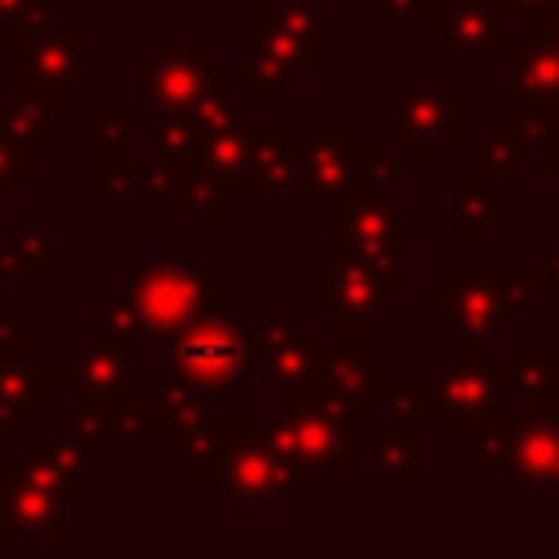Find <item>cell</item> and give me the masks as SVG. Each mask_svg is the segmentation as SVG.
Here are the masks:
<instances>
[{
    "label": "cell",
    "instance_id": "cell-1",
    "mask_svg": "<svg viewBox=\"0 0 559 559\" xmlns=\"http://www.w3.org/2000/svg\"><path fill=\"white\" fill-rule=\"evenodd\" d=\"M546 301L537 262H454L428 284V319L445 323L459 345H502L511 328Z\"/></svg>",
    "mask_w": 559,
    "mask_h": 559
},
{
    "label": "cell",
    "instance_id": "cell-2",
    "mask_svg": "<svg viewBox=\"0 0 559 559\" xmlns=\"http://www.w3.org/2000/svg\"><path fill=\"white\" fill-rule=\"evenodd\" d=\"M223 424V463L210 480V493L236 515V520H266L275 502H306L314 489V472L288 467L271 441L266 424L245 419H218Z\"/></svg>",
    "mask_w": 559,
    "mask_h": 559
},
{
    "label": "cell",
    "instance_id": "cell-3",
    "mask_svg": "<svg viewBox=\"0 0 559 559\" xmlns=\"http://www.w3.org/2000/svg\"><path fill=\"white\" fill-rule=\"evenodd\" d=\"M428 397L437 419L459 441H476L502 424H511V384L502 358H489L480 345H450V354L428 362Z\"/></svg>",
    "mask_w": 559,
    "mask_h": 559
},
{
    "label": "cell",
    "instance_id": "cell-4",
    "mask_svg": "<svg viewBox=\"0 0 559 559\" xmlns=\"http://www.w3.org/2000/svg\"><path fill=\"white\" fill-rule=\"evenodd\" d=\"M472 135V87L463 79H393L389 140L411 162H445Z\"/></svg>",
    "mask_w": 559,
    "mask_h": 559
},
{
    "label": "cell",
    "instance_id": "cell-5",
    "mask_svg": "<svg viewBox=\"0 0 559 559\" xmlns=\"http://www.w3.org/2000/svg\"><path fill=\"white\" fill-rule=\"evenodd\" d=\"M114 288L131 301V310L144 323V336H170L197 314L231 301L227 280H218L210 266L183 262V258H148L135 262L127 280H114Z\"/></svg>",
    "mask_w": 559,
    "mask_h": 559
},
{
    "label": "cell",
    "instance_id": "cell-6",
    "mask_svg": "<svg viewBox=\"0 0 559 559\" xmlns=\"http://www.w3.org/2000/svg\"><path fill=\"white\" fill-rule=\"evenodd\" d=\"M476 459L511 489V498H559V406L533 402L528 419H511L472 441Z\"/></svg>",
    "mask_w": 559,
    "mask_h": 559
},
{
    "label": "cell",
    "instance_id": "cell-7",
    "mask_svg": "<svg viewBox=\"0 0 559 559\" xmlns=\"http://www.w3.org/2000/svg\"><path fill=\"white\" fill-rule=\"evenodd\" d=\"M393 301H397V288L362 258L328 249V258L310 262V314L328 323L336 341L367 345L371 323L389 319Z\"/></svg>",
    "mask_w": 559,
    "mask_h": 559
},
{
    "label": "cell",
    "instance_id": "cell-8",
    "mask_svg": "<svg viewBox=\"0 0 559 559\" xmlns=\"http://www.w3.org/2000/svg\"><path fill=\"white\" fill-rule=\"evenodd\" d=\"M323 336H314V319L293 314L288 301H271V310L249 323V380L271 389V411H284L314 393V358Z\"/></svg>",
    "mask_w": 559,
    "mask_h": 559
},
{
    "label": "cell",
    "instance_id": "cell-9",
    "mask_svg": "<svg viewBox=\"0 0 559 559\" xmlns=\"http://www.w3.org/2000/svg\"><path fill=\"white\" fill-rule=\"evenodd\" d=\"M166 341H170V349H166L170 376L210 397L231 393L240 384V376H249V323H240L227 301L197 314Z\"/></svg>",
    "mask_w": 559,
    "mask_h": 559
},
{
    "label": "cell",
    "instance_id": "cell-10",
    "mask_svg": "<svg viewBox=\"0 0 559 559\" xmlns=\"http://www.w3.org/2000/svg\"><path fill=\"white\" fill-rule=\"evenodd\" d=\"M349 428L354 419L328 406L323 397H301L284 411H271L266 441L288 467H306L328 480H349L354 454H349Z\"/></svg>",
    "mask_w": 559,
    "mask_h": 559
},
{
    "label": "cell",
    "instance_id": "cell-11",
    "mask_svg": "<svg viewBox=\"0 0 559 559\" xmlns=\"http://www.w3.org/2000/svg\"><path fill=\"white\" fill-rule=\"evenodd\" d=\"M428 39L445 48L450 61L459 66H480V61H507L515 48V17L502 9V0H437L428 13Z\"/></svg>",
    "mask_w": 559,
    "mask_h": 559
},
{
    "label": "cell",
    "instance_id": "cell-12",
    "mask_svg": "<svg viewBox=\"0 0 559 559\" xmlns=\"http://www.w3.org/2000/svg\"><path fill=\"white\" fill-rule=\"evenodd\" d=\"M389 358L371 354V345H354V341H336L323 336V349L314 358V397H323L328 406H336L341 415H349L354 424L367 419L384 393H389Z\"/></svg>",
    "mask_w": 559,
    "mask_h": 559
},
{
    "label": "cell",
    "instance_id": "cell-13",
    "mask_svg": "<svg viewBox=\"0 0 559 559\" xmlns=\"http://www.w3.org/2000/svg\"><path fill=\"white\" fill-rule=\"evenodd\" d=\"M214 74H218V57L210 44H166L131 66V100L148 105L153 114L192 109Z\"/></svg>",
    "mask_w": 559,
    "mask_h": 559
},
{
    "label": "cell",
    "instance_id": "cell-14",
    "mask_svg": "<svg viewBox=\"0 0 559 559\" xmlns=\"http://www.w3.org/2000/svg\"><path fill=\"white\" fill-rule=\"evenodd\" d=\"M9 79L13 83H61V87L87 83L92 79V26L44 22L35 35L13 39Z\"/></svg>",
    "mask_w": 559,
    "mask_h": 559
},
{
    "label": "cell",
    "instance_id": "cell-15",
    "mask_svg": "<svg viewBox=\"0 0 559 559\" xmlns=\"http://www.w3.org/2000/svg\"><path fill=\"white\" fill-rule=\"evenodd\" d=\"M354 162H358V140L349 131V122L341 118H323L310 127L306 140H297V166H293V183H288V201H336L349 197L354 188Z\"/></svg>",
    "mask_w": 559,
    "mask_h": 559
},
{
    "label": "cell",
    "instance_id": "cell-16",
    "mask_svg": "<svg viewBox=\"0 0 559 559\" xmlns=\"http://www.w3.org/2000/svg\"><path fill=\"white\" fill-rule=\"evenodd\" d=\"M148 380H153V362L135 354V345H122L96 332L79 336L66 354V384L74 402H109Z\"/></svg>",
    "mask_w": 559,
    "mask_h": 559
},
{
    "label": "cell",
    "instance_id": "cell-17",
    "mask_svg": "<svg viewBox=\"0 0 559 559\" xmlns=\"http://www.w3.org/2000/svg\"><path fill=\"white\" fill-rule=\"evenodd\" d=\"M70 507L57 489L9 467L0 480V542H66L74 533Z\"/></svg>",
    "mask_w": 559,
    "mask_h": 559
},
{
    "label": "cell",
    "instance_id": "cell-18",
    "mask_svg": "<svg viewBox=\"0 0 559 559\" xmlns=\"http://www.w3.org/2000/svg\"><path fill=\"white\" fill-rule=\"evenodd\" d=\"M4 459H9L13 472L57 489L70 502H87L92 498V467H96V459L79 441H70L66 432H57V428L48 437H22V441L9 437V454Z\"/></svg>",
    "mask_w": 559,
    "mask_h": 559
},
{
    "label": "cell",
    "instance_id": "cell-19",
    "mask_svg": "<svg viewBox=\"0 0 559 559\" xmlns=\"http://www.w3.org/2000/svg\"><path fill=\"white\" fill-rule=\"evenodd\" d=\"M411 236V205L393 197H336L328 214V245L336 253Z\"/></svg>",
    "mask_w": 559,
    "mask_h": 559
},
{
    "label": "cell",
    "instance_id": "cell-20",
    "mask_svg": "<svg viewBox=\"0 0 559 559\" xmlns=\"http://www.w3.org/2000/svg\"><path fill=\"white\" fill-rule=\"evenodd\" d=\"M70 114L74 87L61 83H13V92L0 100V127L26 148H39L52 135V127L70 122Z\"/></svg>",
    "mask_w": 559,
    "mask_h": 559
},
{
    "label": "cell",
    "instance_id": "cell-21",
    "mask_svg": "<svg viewBox=\"0 0 559 559\" xmlns=\"http://www.w3.org/2000/svg\"><path fill=\"white\" fill-rule=\"evenodd\" d=\"M66 384V358H0V441L17 437V424L52 397V384Z\"/></svg>",
    "mask_w": 559,
    "mask_h": 559
},
{
    "label": "cell",
    "instance_id": "cell-22",
    "mask_svg": "<svg viewBox=\"0 0 559 559\" xmlns=\"http://www.w3.org/2000/svg\"><path fill=\"white\" fill-rule=\"evenodd\" d=\"M297 166V140L284 118H253L249 122V205L288 197Z\"/></svg>",
    "mask_w": 559,
    "mask_h": 559
},
{
    "label": "cell",
    "instance_id": "cell-23",
    "mask_svg": "<svg viewBox=\"0 0 559 559\" xmlns=\"http://www.w3.org/2000/svg\"><path fill=\"white\" fill-rule=\"evenodd\" d=\"M175 175H179V166L175 162H166V157H148V162H140V157H131V162H122V166H114V170H105V175H96L92 179V201H118V205H153V201H166L170 197V188H175Z\"/></svg>",
    "mask_w": 559,
    "mask_h": 559
},
{
    "label": "cell",
    "instance_id": "cell-24",
    "mask_svg": "<svg viewBox=\"0 0 559 559\" xmlns=\"http://www.w3.org/2000/svg\"><path fill=\"white\" fill-rule=\"evenodd\" d=\"M467 175L480 183L489 179L524 183L533 175V153L515 135V127L502 118V122H489L480 135H467Z\"/></svg>",
    "mask_w": 559,
    "mask_h": 559
},
{
    "label": "cell",
    "instance_id": "cell-25",
    "mask_svg": "<svg viewBox=\"0 0 559 559\" xmlns=\"http://www.w3.org/2000/svg\"><path fill=\"white\" fill-rule=\"evenodd\" d=\"M253 96L245 92V61H218V74L210 79V87L197 96V105L188 109L192 122L201 127V135L214 131H236L253 122Z\"/></svg>",
    "mask_w": 559,
    "mask_h": 559
},
{
    "label": "cell",
    "instance_id": "cell-26",
    "mask_svg": "<svg viewBox=\"0 0 559 559\" xmlns=\"http://www.w3.org/2000/svg\"><path fill=\"white\" fill-rule=\"evenodd\" d=\"M507 358H502V371H507V384H511V397H524V406L533 402H550L559 406V354L528 336V341H507Z\"/></svg>",
    "mask_w": 559,
    "mask_h": 559
},
{
    "label": "cell",
    "instance_id": "cell-27",
    "mask_svg": "<svg viewBox=\"0 0 559 559\" xmlns=\"http://www.w3.org/2000/svg\"><path fill=\"white\" fill-rule=\"evenodd\" d=\"M253 26H271L288 39H297L319 66L332 57V9L319 4H275V0H258L249 9Z\"/></svg>",
    "mask_w": 559,
    "mask_h": 559
},
{
    "label": "cell",
    "instance_id": "cell-28",
    "mask_svg": "<svg viewBox=\"0 0 559 559\" xmlns=\"http://www.w3.org/2000/svg\"><path fill=\"white\" fill-rule=\"evenodd\" d=\"M197 170L210 175L236 205H245L249 201V127L201 135Z\"/></svg>",
    "mask_w": 559,
    "mask_h": 559
},
{
    "label": "cell",
    "instance_id": "cell-29",
    "mask_svg": "<svg viewBox=\"0 0 559 559\" xmlns=\"http://www.w3.org/2000/svg\"><path fill=\"white\" fill-rule=\"evenodd\" d=\"M445 197H450V240H485L493 227H502L507 218H511V205L507 201H498V197H489L485 188H480V179H454L450 188H445Z\"/></svg>",
    "mask_w": 559,
    "mask_h": 559
},
{
    "label": "cell",
    "instance_id": "cell-30",
    "mask_svg": "<svg viewBox=\"0 0 559 559\" xmlns=\"http://www.w3.org/2000/svg\"><path fill=\"white\" fill-rule=\"evenodd\" d=\"M148 406H153V437H162V441L214 424V397L175 380V376L157 380V393L148 397Z\"/></svg>",
    "mask_w": 559,
    "mask_h": 559
},
{
    "label": "cell",
    "instance_id": "cell-31",
    "mask_svg": "<svg viewBox=\"0 0 559 559\" xmlns=\"http://www.w3.org/2000/svg\"><path fill=\"white\" fill-rule=\"evenodd\" d=\"M57 236L44 223H22L9 236H0V280H52Z\"/></svg>",
    "mask_w": 559,
    "mask_h": 559
},
{
    "label": "cell",
    "instance_id": "cell-32",
    "mask_svg": "<svg viewBox=\"0 0 559 559\" xmlns=\"http://www.w3.org/2000/svg\"><path fill=\"white\" fill-rule=\"evenodd\" d=\"M507 79H511V92H524V96H559V48L528 26L524 39H515V48L507 52Z\"/></svg>",
    "mask_w": 559,
    "mask_h": 559
},
{
    "label": "cell",
    "instance_id": "cell-33",
    "mask_svg": "<svg viewBox=\"0 0 559 559\" xmlns=\"http://www.w3.org/2000/svg\"><path fill=\"white\" fill-rule=\"evenodd\" d=\"M131 122L135 109L127 100H96L92 105V179L131 162Z\"/></svg>",
    "mask_w": 559,
    "mask_h": 559
},
{
    "label": "cell",
    "instance_id": "cell-34",
    "mask_svg": "<svg viewBox=\"0 0 559 559\" xmlns=\"http://www.w3.org/2000/svg\"><path fill=\"white\" fill-rule=\"evenodd\" d=\"M507 122L533 153V162H550L559 153V96H524L511 92Z\"/></svg>",
    "mask_w": 559,
    "mask_h": 559
},
{
    "label": "cell",
    "instance_id": "cell-35",
    "mask_svg": "<svg viewBox=\"0 0 559 559\" xmlns=\"http://www.w3.org/2000/svg\"><path fill=\"white\" fill-rule=\"evenodd\" d=\"M166 205H170V218H175V223H192V218L227 223L231 210H236V201H231L210 175H201L197 166H188V170L175 175V188H170Z\"/></svg>",
    "mask_w": 559,
    "mask_h": 559
},
{
    "label": "cell",
    "instance_id": "cell-36",
    "mask_svg": "<svg viewBox=\"0 0 559 559\" xmlns=\"http://www.w3.org/2000/svg\"><path fill=\"white\" fill-rule=\"evenodd\" d=\"M406 179H411V157H397L393 140H358L349 197H389Z\"/></svg>",
    "mask_w": 559,
    "mask_h": 559
},
{
    "label": "cell",
    "instance_id": "cell-37",
    "mask_svg": "<svg viewBox=\"0 0 559 559\" xmlns=\"http://www.w3.org/2000/svg\"><path fill=\"white\" fill-rule=\"evenodd\" d=\"M371 472L380 480H428L432 476V445L415 432H389L371 441Z\"/></svg>",
    "mask_w": 559,
    "mask_h": 559
},
{
    "label": "cell",
    "instance_id": "cell-38",
    "mask_svg": "<svg viewBox=\"0 0 559 559\" xmlns=\"http://www.w3.org/2000/svg\"><path fill=\"white\" fill-rule=\"evenodd\" d=\"M148 140H153V153L166 157V162H175L179 170L197 166V153H201V127L192 122L188 109H162V114H153Z\"/></svg>",
    "mask_w": 559,
    "mask_h": 559
},
{
    "label": "cell",
    "instance_id": "cell-39",
    "mask_svg": "<svg viewBox=\"0 0 559 559\" xmlns=\"http://www.w3.org/2000/svg\"><path fill=\"white\" fill-rule=\"evenodd\" d=\"M166 445H170V459L183 463L192 480H205V485H210L214 472H218V463H223V424L214 419V424H205V428L179 432V437H170Z\"/></svg>",
    "mask_w": 559,
    "mask_h": 559
},
{
    "label": "cell",
    "instance_id": "cell-40",
    "mask_svg": "<svg viewBox=\"0 0 559 559\" xmlns=\"http://www.w3.org/2000/svg\"><path fill=\"white\" fill-rule=\"evenodd\" d=\"M52 428L66 432L70 441H79L96 463L114 459V450H118V441H114V432H109V419H105V406H100V402H74V411H70L66 419H57Z\"/></svg>",
    "mask_w": 559,
    "mask_h": 559
},
{
    "label": "cell",
    "instance_id": "cell-41",
    "mask_svg": "<svg viewBox=\"0 0 559 559\" xmlns=\"http://www.w3.org/2000/svg\"><path fill=\"white\" fill-rule=\"evenodd\" d=\"M87 323H92L96 336H109V341H122V345H140V341H148L140 314L131 310V301H127L114 284H109L105 297H96V301L87 306Z\"/></svg>",
    "mask_w": 559,
    "mask_h": 559
},
{
    "label": "cell",
    "instance_id": "cell-42",
    "mask_svg": "<svg viewBox=\"0 0 559 559\" xmlns=\"http://www.w3.org/2000/svg\"><path fill=\"white\" fill-rule=\"evenodd\" d=\"M384 415H389V432H411L415 424L437 419L432 397H428V384H424V380L389 384V393H384Z\"/></svg>",
    "mask_w": 559,
    "mask_h": 559
},
{
    "label": "cell",
    "instance_id": "cell-43",
    "mask_svg": "<svg viewBox=\"0 0 559 559\" xmlns=\"http://www.w3.org/2000/svg\"><path fill=\"white\" fill-rule=\"evenodd\" d=\"M100 406H105V419H109V432H114L118 445L140 441V437H153V406L135 389L131 393H118V397H109Z\"/></svg>",
    "mask_w": 559,
    "mask_h": 559
},
{
    "label": "cell",
    "instance_id": "cell-44",
    "mask_svg": "<svg viewBox=\"0 0 559 559\" xmlns=\"http://www.w3.org/2000/svg\"><path fill=\"white\" fill-rule=\"evenodd\" d=\"M13 280H0V358L35 354V323L13 310Z\"/></svg>",
    "mask_w": 559,
    "mask_h": 559
},
{
    "label": "cell",
    "instance_id": "cell-45",
    "mask_svg": "<svg viewBox=\"0 0 559 559\" xmlns=\"http://www.w3.org/2000/svg\"><path fill=\"white\" fill-rule=\"evenodd\" d=\"M44 22H52V0H0V44L35 35Z\"/></svg>",
    "mask_w": 559,
    "mask_h": 559
},
{
    "label": "cell",
    "instance_id": "cell-46",
    "mask_svg": "<svg viewBox=\"0 0 559 559\" xmlns=\"http://www.w3.org/2000/svg\"><path fill=\"white\" fill-rule=\"evenodd\" d=\"M31 153H35V148H26L22 140H13V135L0 127V205H4L22 183L35 179V162H31Z\"/></svg>",
    "mask_w": 559,
    "mask_h": 559
},
{
    "label": "cell",
    "instance_id": "cell-47",
    "mask_svg": "<svg viewBox=\"0 0 559 559\" xmlns=\"http://www.w3.org/2000/svg\"><path fill=\"white\" fill-rule=\"evenodd\" d=\"M437 0H367V17L376 26L397 22V26H424Z\"/></svg>",
    "mask_w": 559,
    "mask_h": 559
},
{
    "label": "cell",
    "instance_id": "cell-48",
    "mask_svg": "<svg viewBox=\"0 0 559 559\" xmlns=\"http://www.w3.org/2000/svg\"><path fill=\"white\" fill-rule=\"evenodd\" d=\"M502 9L515 17V22H542V17H550L555 9H559V0H502Z\"/></svg>",
    "mask_w": 559,
    "mask_h": 559
},
{
    "label": "cell",
    "instance_id": "cell-49",
    "mask_svg": "<svg viewBox=\"0 0 559 559\" xmlns=\"http://www.w3.org/2000/svg\"><path fill=\"white\" fill-rule=\"evenodd\" d=\"M537 271H542V288H546V297L555 301V297H559V249H550L546 258H537Z\"/></svg>",
    "mask_w": 559,
    "mask_h": 559
},
{
    "label": "cell",
    "instance_id": "cell-50",
    "mask_svg": "<svg viewBox=\"0 0 559 559\" xmlns=\"http://www.w3.org/2000/svg\"><path fill=\"white\" fill-rule=\"evenodd\" d=\"M546 170H550V192H546V218L550 223H559V153L550 157V162H542Z\"/></svg>",
    "mask_w": 559,
    "mask_h": 559
},
{
    "label": "cell",
    "instance_id": "cell-51",
    "mask_svg": "<svg viewBox=\"0 0 559 559\" xmlns=\"http://www.w3.org/2000/svg\"><path fill=\"white\" fill-rule=\"evenodd\" d=\"M528 26H533V31H542V35H546V39L559 48V9H555L550 17H542V22H528Z\"/></svg>",
    "mask_w": 559,
    "mask_h": 559
},
{
    "label": "cell",
    "instance_id": "cell-52",
    "mask_svg": "<svg viewBox=\"0 0 559 559\" xmlns=\"http://www.w3.org/2000/svg\"><path fill=\"white\" fill-rule=\"evenodd\" d=\"M275 4H319V9H332V0H275Z\"/></svg>",
    "mask_w": 559,
    "mask_h": 559
},
{
    "label": "cell",
    "instance_id": "cell-53",
    "mask_svg": "<svg viewBox=\"0 0 559 559\" xmlns=\"http://www.w3.org/2000/svg\"><path fill=\"white\" fill-rule=\"evenodd\" d=\"M114 4H166V0H114Z\"/></svg>",
    "mask_w": 559,
    "mask_h": 559
},
{
    "label": "cell",
    "instance_id": "cell-54",
    "mask_svg": "<svg viewBox=\"0 0 559 559\" xmlns=\"http://www.w3.org/2000/svg\"><path fill=\"white\" fill-rule=\"evenodd\" d=\"M4 472H9V459H4V454H0V480H4Z\"/></svg>",
    "mask_w": 559,
    "mask_h": 559
}]
</instances>
